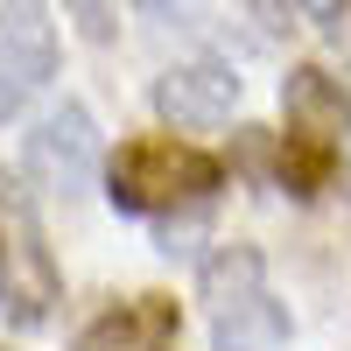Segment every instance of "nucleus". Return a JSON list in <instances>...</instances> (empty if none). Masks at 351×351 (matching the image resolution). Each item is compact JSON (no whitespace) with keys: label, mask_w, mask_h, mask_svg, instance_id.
Returning <instances> with one entry per match:
<instances>
[{"label":"nucleus","mask_w":351,"mask_h":351,"mask_svg":"<svg viewBox=\"0 0 351 351\" xmlns=\"http://www.w3.org/2000/svg\"><path fill=\"white\" fill-rule=\"evenodd\" d=\"M106 204L127 218H169V211H204L225 190V155L197 148L183 134H127L106 155Z\"/></svg>","instance_id":"f257e3e1"},{"label":"nucleus","mask_w":351,"mask_h":351,"mask_svg":"<svg viewBox=\"0 0 351 351\" xmlns=\"http://www.w3.org/2000/svg\"><path fill=\"white\" fill-rule=\"evenodd\" d=\"M197 302H204V324H211V351H281L295 337L288 302L267 288V260L246 239L218 246L197 267Z\"/></svg>","instance_id":"f03ea898"},{"label":"nucleus","mask_w":351,"mask_h":351,"mask_svg":"<svg viewBox=\"0 0 351 351\" xmlns=\"http://www.w3.org/2000/svg\"><path fill=\"white\" fill-rule=\"evenodd\" d=\"M56 302H64V267L36 218V190L21 169L0 162V316L14 330H43Z\"/></svg>","instance_id":"7ed1b4c3"},{"label":"nucleus","mask_w":351,"mask_h":351,"mask_svg":"<svg viewBox=\"0 0 351 351\" xmlns=\"http://www.w3.org/2000/svg\"><path fill=\"white\" fill-rule=\"evenodd\" d=\"M21 176L28 190H43L56 204H77L84 190H99L106 176V141H99V120L84 99H64L49 106L36 127L21 134Z\"/></svg>","instance_id":"20e7f679"},{"label":"nucleus","mask_w":351,"mask_h":351,"mask_svg":"<svg viewBox=\"0 0 351 351\" xmlns=\"http://www.w3.org/2000/svg\"><path fill=\"white\" fill-rule=\"evenodd\" d=\"M56 77V21L49 0H0V127L21 120Z\"/></svg>","instance_id":"39448f33"},{"label":"nucleus","mask_w":351,"mask_h":351,"mask_svg":"<svg viewBox=\"0 0 351 351\" xmlns=\"http://www.w3.org/2000/svg\"><path fill=\"white\" fill-rule=\"evenodd\" d=\"M239 99H246V77L225 56H190V64H169L155 77V112L169 127H225Z\"/></svg>","instance_id":"423d86ee"},{"label":"nucleus","mask_w":351,"mask_h":351,"mask_svg":"<svg viewBox=\"0 0 351 351\" xmlns=\"http://www.w3.org/2000/svg\"><path fill=\"white\" fill-rule=\"evenodd\" d=\"M176 330H183L176 295H127V302L99 309L71 351H176Z\"/></svg>","instance_id":"0eeeda50"},{"label":"nucleus","mask_w":351,"mask_h":351,"mask_svg":"<svg viewBox=\"0 0 351 351\" xmlns=\"http://www.w3.org/2000/svg\"><path fill=\"white\" fill-rule=\"evenodd\" d=\"M267 169H274V183L295 197V204H309V197H324V190L337 183V169H344V141L281 120V134H267Z\"/></svg>","instance_id":"6e6552de"},{"label":"nucleus","mask_w":351,"mask_h":351,"mask_svg":"<svg viewBox=\"0 0 351 351\" xmlns=\"http://www.w3.org/2000/svg\"><path fill=\"white\" fill-rule=\"evenodd\" d=\"M281 120L344 141L351 134V84L330 77V71H316V64H295V71L281 77Z\"/></svg>","instance_id":"1a4fd4ad"},{"label":"nucleus","mask_w":351,"mask_h":351,"mask_svg":"<svg viewBox=\"0 0 351 351\" xmlns=\"http://www.w3.org/2000/svg\"><path fill=\"white\" fill-rule=\"evenodd\" d=\"M64 14H71V28L92 49H106L112 36H120V0H64Z\"/></svg>","instance_id":"9d476101"},{"label":"nucleus","mask_w":351,"mask_h":351,"mask_svg":"<svg viewBox=\"0 0 351 351\" xmlns=\"http://www.w3.org/2000/svg\"><path fill=\"white\" fill-rule=\"evenodd\" d=\"M141 21L155 28H204V14H211V0H134Z\"/></svg>","instance_id":"9b49d317"},{"label":"nucleus","mask_w":351,"mask_h":351,"mask_svg":"<svg viewBox=\"0 0 351 351\" xmlns=\"http://www.w3.org/2000/svg\"><path fill=\"white\" fill-rule=\"evenodd\" d=\"M295 8H302L316 28H330V36H344V21H351V0H295Z\"/></svg>","instance_id":"f8f14e48"},{"label":"nucleus","mask_w":351,"mask_h":351,"mask_svg":"<svg viewBox=\"0 0 351 351\" xmlns=\"http://www.w3.org/2000/svg\"><path fill=\"white\" fill-rule=\"evenodd\" d=\"M344 197H351V190H344Z\"/></svg>","instance_id":"ddd939ff"}]
</instances>
